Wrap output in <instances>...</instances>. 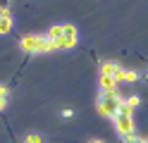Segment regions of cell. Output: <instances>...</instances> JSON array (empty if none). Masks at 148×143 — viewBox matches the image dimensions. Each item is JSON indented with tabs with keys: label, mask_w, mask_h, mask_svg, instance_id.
Returning a JSON list of instances; mask_svg holds the SVG:
<instances>
[{
	"label": "cell",
	"mask_w": 148,
	"mask_h": 143,
	"mask_svg": "<svg viewBox=\"0 0 148 143\" xmlns=\"http://www.w3.org/2000/svg\"><path fill=\"white\" fill-rule=\"evenodd\" d=\"M122 105V95L117 91H103L98 98V112L105 114V117H115V112Z\"/></svg>",
	"instance_id": "1"
},
{
	"label": "cell",
	"mask_w": 148,
	"mask_h": 143,
	"mask_svg": "<svg viewBox=\"0 0 148 143\" xmlns=\"http://www.w3.org/2000/svg\"><path fill=\"white\" fill-rule=\"evenodd\" d=\"M19 45L26 53H48V50H55V48H58L48 36H24Z\"/></svg>",
	"instance_id": "2"
},
{
	"label": "cell",
	"mask_w": 148,
	"mask_h": 143,
	"mask_svg": "<svg viewBox=\"0 0 148 143\" xmlns=\"http://www.w3.org/2000/svg\"><path fill=\"white\" fill-rule=\"evenodd\" d=\"M115 129L127 136V133H134V119H132V107L129 105H119V110L115 112Z\"/></svg>",
	"instance_id": "3"
},
{
	"label": "cell",
	"mask_w": 148,
	"mask_h": 143,
	"mask_svg": "<svg viewBox=\"0 0 148 143\" xmlns=\"http://www.w3.org/2000/svg\"><path fill=\"white\" fill-rule=\"evenodd\" d=\"M74 43H77V26L62 24V36L58 41V48H72Z\"/></svg>",
	"instance_id": "4"
},
{
	"label": "cell",
	"mask_w": 148,
	"mask_h": 143,
	"mask_svg": "<svg viewBox=\"0 0 148 143\" xmlns=\"http://www.w3.org/2000/svg\"><path fill=\"white\" fill-rule=\"evenodd\" d=\"M119 72H122V67H119L117 62H103V67H100V74H105V76H119Z\"/></svg>",
	"instance_id": "5"
},
{
	"label": "cell",
	"mask_w": 148,
	"mask_h": 143,
	"mask_svg": "<svg viewBox=\"0 0 148 143\" xmlns=\"http://www.w3.org/2000/svg\"><path fill=\"white\" fill-rule=\"evenodd\" d=\"M10 29H12V17L10 12H0V34H10Z\"/></svg>",
	"instance_id": "6"
},
{
	"label": "cell",
	"mask_w": 148,
	"mask_h": 143,
	"mask_svg": "<svg viewBox=\"0 0 148 143\" xmlns=\"http://www.w3.org/2000/svg\"><path fill=\"white\" fill-rule=\"evenodd\" d=\"M100 86H103V91H117V79L115 76L100 74Z\"/></svg>",
	"instance_id": "7"
},
{
	"label": "cell",
	"mask_w": 148,
	"mask_h": 143,
	"mask_svg": "<svg viewBox=\"0 0 148 143\" xmlns=\"http://www.w3.org/2000/svg\"><path fill=\"white\" fill-rule=\"evenodd\" d=\"M60 36H62V24H55V26H50V31H48V38L58 45V41H60Z\"/></svg>",
	"instance_id": "8"
},
{
	"label": "cell",
	"mask_w": 148,
	"mask_h": 143,
	"mask_svg": "<svg viewBox=\"0 0 148 143\" xmlns=\"http://www.w3.org/2000/svg\"><path fill=\"white\" fill-rule=\"evenodd\" d=\"M117 81H136V72L122 69V72H119V76H117Z\"/></svg>",
	"instance_id": "9"
},
{
	"label": "cell",
	"mask_w": 148,
	"mask_h": 143,
	"mask_svg": "<svg viewBox=\"0 0 148 143\" xmlns=\"http://www.w3.org/2000/svg\"><path fill=\"white\" fill-rule=\"evenodd\" d=\"M122 103L129 105V107H136V105H138V98H136V95H129V98H124Z\"/></svg>",
	"instance_id": "10"
},
{
	"label": "cell",
	"mask_w": 148,
	"mask_h": 143,
	"mask_svg": "<svg viewBox=\"0 0 148 143\" xmlns=\"http://www.w3.org/2000/svg\"><path fill=\"white\" fill-rule=\"evenodd\" d=\"M26 143H43V138L38 133H29V136H26Z\"/></svg>",
	"instance_id": "11"
},
{
	"label": "cell",
	"mask_w": 148,
	"mask_h": 143,
	"mask_svg": "<svg viewBox=\"0 0 148 143\" xmlns=\"http://www.w3.org/2000/svg\"><path fill=\"white\" fill-rule=\"evenodd\" d=\"M7 7H10V0H0V12H5Z\"/></svg>",
	"instance_id": "12"
},
{
	"label": "cell",
	"mask_w": 148,
	"mask_h": 143,
	"mask_svg": "<svg viewBox=\"0 0 148 143\" xmlns=\"http://www.w3.org/2000/svg\"><path fill=\"white\" fill-rule=\"evenodd\" d=\"M5 107V95H0V110Z\"/></svg>",
	"instance_id": "13"
},
{
	"label": "cell",
	"mask_w": 148,
	"mask_h": 143,
	"mask_svg": "<svg viewBox=\"0 0 148 143\" xmlns=\"http://www.w3.org/2000/svg\"><path fill=\"white\" fill-rule=\"evenodd\" d=\"M91 143H103V141H91Z\"/></svg>",
	"instance_id": "14"
},
{
	"label": "cell",
	"mask_w": 148,
	"mask_h": 143,
	"mask_svg": "<svg viewBox=\"0 0 148 143\" xmlns=\"http://www.w3.org/2000/svg\"><path fill=\"white\" fill-rule=\"evenodd\" d=\"M24 143H26V141H24Z\"/></svg>",
	"instance_id": "15"
},
{
	"label": "cell",
	"mask_w": 148,
	"mask_h": 143,
	"mask_svg": "<svg viewBox=\"0 0 148 143\" xmlns=\"http://www.w3.org/2000/svg\"><path fill=\"white\" fill-rule=\"evenodd\" d=\"M146 143H148V141H146Z\"/></svg>",
	"instance_id": "16"
}]
</instances>
